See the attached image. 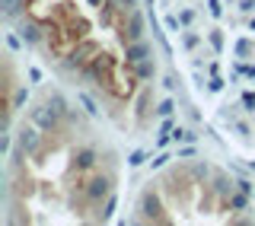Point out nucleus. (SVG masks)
I'll use <instances>...</instances> for the list:
<instances>
[{"mask_svg": "<svg viewBox=\"0 0 255 226\" xmlns=\"http://www.w3.org/2000/svg\"><path fill=\"white\" fill-rule=\"evenodd\" d=\"M134 211L143 223H236L246 201L217 166L182 159L143 185Z\"/></svg>", "mask_w": 255, "mask_h": 226, "instance_id": "3", "label": "nucleus"}, {"mask_svg": "<svg viewBox=\"0 0 255 226\" xmlns=\"http://www.w3.org/2000/svg\"><path fill=\"white\" fill-rule=\"evenodd\" d=\"M19 13L45 58L115 118L140 109L153 64L134 0H19Z\"/></svg>", "mask_w": 255, "mask_h": 226, "instance_id": "1", "label": "nucleus"}, {"mask_svg": "<svg viewBox=\"0 0 255 226\" xmlns=\"http://www.w3.org/2000/svg\"><path fill=\"white\" fill-rule=\"evenodd\" d=\"M118 188L115 150L86 118L38 109L10 163V207L19 223H99Z\"/></svg>", "mask_w": 255, "mask_h": 226, "instance_id": "2", "label": "nucleus"}]
</instances>
